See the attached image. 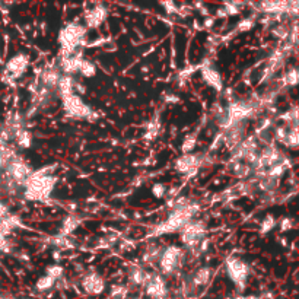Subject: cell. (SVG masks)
<instances>
[{"label":"cell","mask_w":299,"mask_h":299,"mask_svg":"<svg viewBox=\"0 0 299 299\" xmlns=\"http://www.w3.org/2000/svg\"><path fill=\"white\" fill-rule=\"evenodd\" d=\"M167 207L170 209L167 217L150 231L148 235L149 239H156L158 236L162 235L178 234L189 222L199 217V214L201 213L203 204L197 199H190L184 196L168 200Z\"/></svg>","instance_id":"cell-1"},{"label":"cell","mask_w":299,"mask_h":299,"mask_svg":"<svg viewBox=\"0 0 299 299\" xmlns=\"http://www.w3.org/2000/svg\"><path fill=\"white\" fill-rule=\"evenodd\" d=\"M57 44H59L57 57H67L79 51H84V48L88 45V29L82 22H67L59 29Z\"/></svg>","instance_id":"cell-2"},{"label":"cell","mask_w":299,"mask_h":299,"mask_svg":"<svg viewBox=\"0 0 299 299\" xmlns=\"http://www.w3.org/2000/svg\"><path fill=\"white\" fill-rule=\"evenodd\" d=\"M57 186V175L51 172L50 168L34 170L29 181L25 184L21 197L28 201H47L51 199V194Z\"/></svg>","instance_id":"cell-3"},{"label":"cell","mask_w":299,"mask_h":299,"mask_svg":"<svg viewBox=\"0 0 299 299\" xmlns=\"http://www.w3.org/2000/svg\"><path fill=\"white\" fill-rule=\"evenodd\" d=\"M189 269V261L186 251L178 244L164 245L161 256L156 261L155 270L165 279H178L181 273Z\"/></svg>","instance_id":"cell-4"},{"label":"cell","mask_w":299,"mask_h":299,"mask_svg":"<svg viewBox=\"0 0 299 299\" xmlns=\"http://www.w3.org/2000/svg\"><path fill=\"white\" fill-rule=\"evenodd\" d=\"M222 267H223V273L226 279L234 285L236 292L239 295H242V292L247 289L250 278L253 275V266L244 257L229 254L225 257Z\"/></svg>","instance_id":"cell-5"},{"label":"cell","mask_w":299,"mask_h":299,"mask_svg":"<svg viewBox=\"0 0 299 299\" xmlns=\"http://www.w3.org/2000/svg\"><path fill=\"white\" fill-rule=\"evenodd\" d=\"M209 235V226L207 222L203 219H193L192 222H189L180 232H178V241H180V247L184 251H190L196 250L203 241L207 239Z\"/></svg>","instance_id":"cell-6"},{"label":"cell","mask_w":299,"mask_h":299,"mask_svg":"<svg viewBox=\"0 0 299 299\" xmlns=\"http://www.w3.org/2000/svg\"><path fill=\"white\" fill-rule=\"evenodd\" d=\"M60 107L63 109L64 115L70 120L76 121H95L98 120V114L91 107L85 100L76 94L69 95L59 101Z\"/></svg>","instance_id":"cell-7"},{"label":"cell","mask_w":299,"mask_h":299,"mask_svg":"<svg viewBox=\"0 0 299 299\" xmlns=\"http://www.w3.org/2000/svg\"><path fill=\"white\" fill-rule=\"evenodd\" d=\"M79 286L88 297H101L107 292L108 283L105 276L98 270H84L79 276Z\"/></svg>","instance_id":"cell-8"},{"label":"cell","mask_w":299,"mask_h":299,"mask_svg":"<svg viewBox=\"0 0 299 299\" xmlns=\"http://www.w3.org/2000/svg\"><path fill=\"white\" fill-rule=\"evenodd\" d=\"M142 297L148 299H170V283L168 279H165L156 270H149V276L142 288Z\"/></svg>","instance_id":"cell-9"},{"label":"cell","mask_w":299,"mask_h":299,"mask_svg":"<svg viewBox=\"0 0 299 299\" xmlns=\"http://www.w3.org/2000/svg\"><path fill=\"white\" fill-rule=\"evenodd\" d=\"M216 275V269L210 264H203V266H196L190 270H186L183 276L187 279V282L193 286V289L200 294L201 289H206Z\"/></svg>","instance_id":"cell-10"},{"label":"cell","mask_w":299,"mask_h":299,"mask_svg":"<svg viewBox=\"0 0 299 299\" xmlns=\"http://www.w3.org/2000/svg\"><path fill=\"white\" fill-rule=\"evenodd\" d=\"M250 126L251 123L248 121H241V123H235L231 124L229 127L222 130V142H223V148L229 150V153L234 149H236L244 140L245 137L251 133L250 131Z\"/></svg>","instance_id":"cell-11"},{"label":"cell","mask_w":299,"mask_h":299,"mask_svg":"<svg viewBox=\"0 0 299 299\" xmlns=\"http://www.w3.org/2000/svg\"><path fill=\"white\" fill-rule=\"evenodd\" d=\"M31 67V57L25 51H18L4 63V75L9 81L22 79Z\"/></svg>","instance_id":"cell-12"},{"label":"cell","mask_w":299,"mask_h":299,"mask_svg":"<svg viewBox=\"0 0 299 299\" xmlns=\"http://www.w3.org/2000/svg\"><path fill=\"white\" fill-rule=\"evenodd\" d=\"M109 16V7L105 3H94L82 12V23L86 29H100Z\"/></svg>","instance_id":"cell-13"},{"label":"cell","mask_w":299,"mask_h":299,"mask_svg":"<svg viewBox=\"0 0 299 299\" xmlns=\"http://www.w3.org/2000/svg\"><path fill=\"white\" fill-rule=\"evenodd\" d=\"M201 153L199 152H193V153H184V155H180L174 164H172V168L174 171L180 175H184V177H189L192 178L196 174H199V171L201 170Z\"/></svg>","instance_id":"cell-14"},{"label":"cell","mask_w":299,"mask_h":299,"mask_svg":"<svg viewBox=\"0 0 299 299\" xmlns=\"http://www.w3.org/2000/svg\"><path fill=\"white\" fill-rule=\"evenodd\" d=\"M62 75L63 73L59 70V67L56 64H47V66H44L43 69H40L37 72V76H35L34 82L38 86L44 88V89H48V91L56 94V88H57V84H59Z\"/></svg>","instance_id":"cell-15"},{"label":"cell","mask_w":299,"mask_h":299,"mask_svg":"<svg viewBox=\"0 0 299 299\" xmlns=\"http://www.w3.org/2000/svg\"><path fill=\"white\" fill-rule=\"evenodd\" d=\"M124 275H126V285L131 291H134V289L142 291V288L145 286L148 276H149V269H146L139 261H136V263L128 264Z\"/></svg>","instance_id":"cell-16"},{"label":"cell","mask_w":299,"mask_h":299,"mask_svg":"<svg viewBox=\"0 0 299 299\" xmlns=\"http://www.w3.org/2000/svg\"><path fill=\"white\" fill-rule=\"evenodd\" d=\"M200 78L201 82L210 89H213L217 95H220L225 89V82L222 73L214 67L212 63H204L200 67Z\"/></svg>","instance_id":"cell-17"},{"label":"cell","mask_w":299,"mask_h":299,"mask_svg":"<svg viewBox=\"0 0 299 299\" xmlns=\"http://www.w3.org/2000/svg\"><path fill=\"white\" fill-rule=\"evenodd\" d=\"M162 248H164V245L161 242H158L156 239L148 241L142 247V251H140V256H139V263L142 266H145L146 269H149V270H155L156 261L161 256Z\"/></svg>","instance_id":"cell-18"},{"label":"cell","mask_w":299,"mask_h":299,"mask_svg":"<svg viewBox=\"0 0 299 299\" xmlns=\"http://www.w3.org/2000/svg\"><path fill=\"white\" fill-rule=\"evenodd\" d=\"M226 167H228V171L231 172V175H232L234 178H236L239 183L253 178V170H251V167L247 165V164H244V162H241V161L228 159Z\"/></svg>","instance_id":"cell-19"},{"label":"cell","mask_w":299,"mask_h":299,"mask_svg":"<svg viewBox=\"0 0 299 299\" xmlns=\"http://www.w3.org/2000/svg\"><path fill=\"white\" fill-rule=\"evenodd\" d=\"M279 81H280V84H282V86H283L286 91L297 88L299 81L298 67H297V64L294 63L286 64V67L283 69V72H282L280 76H279Z\"/></svg>","instance_id":"cell-20"},{"label":"cell","mask_w":299,"mask_h":299,"mask_svg":"<svg viewBox=\"0 0 299 299\" xmlns=\"http://www.w3.org/2000/svg\"><path fill=\"white\" fill-rule=\"evenodd\" d=\"M75 82H76V76L62 75V78L57 84V88H56V97L59 98V101L75 94Z\"/></svg>","instance_id":"cell-21"},{"label":"cell","mask_w":299,"mask_h":299,"mask_svg":"<svg viewBox=\"0 0 299 299\" xmlns=\"http://www.w3.org/2000/svg\"><path fill=\"white\" fill-rule=\"evenodd\" d=\"M13 145L16 150L31 149L34 145V134L31 133V130L28 127H22L21 130H18L15 134V139H13Z\"/></svg>","instance_id":"cell-22"},{"label":"cell","mask_w":299,"mask_h":299,"mask_svg":"<svg viewBox=\"0 0 299 299\" xmlns=\"http://www.w3.org/2000/svg\"><path fill=\"white\" fill-rule=\"evenodd\" d=\"M79 225H81V217L78 214H67L62 220V226H60V234L59 235L70 236L79 228Z\"/></svg>","instance_id":"cell-23"},{"label":"cell","mask_w":299,"mask_h":299,"mask_svg":"<svg viewBox=\"0 0 299 299\" xmlns=\"http://www.w3.org/2000/svg\"><path fill=\"white\" fill-rule=\"evenodd\" d=\"M278 228V217L273 213H267L258 222V234L261 236L270 235Z\"/></svg>","instance_id":"cell-24"},{"label":"cell","mask_w":299,"mask_h":299,"mask_svg":"<svg viewBox=\"0 0 299 299\" xmlns=\"http://www.w3.org/2000/svg\"><path fill=\"white\" fill-rule=\"evenodd\" d=\"M247 4L245 3H239V1H229V3H223L222 4V9H219L217 12V16H222V18H231V16H238L242 13L244 7Z\"/></svg>","instance_id":"cell-25"},{"label":"cell","mask_w":299,"mask_h":299,"mask_svg":"<svg viewBox=\"0 0 299 299\" xmlns=\"http://www.w3.org/2000/svg\"><path fill=\"white\" fill-rule=\"evenodd\" d=\"M131 295V289L126 283H112L108 288V298L109 299H128Z\"/></svg>","instance_id":"cell-26"},{"label":"cell","mask_w":299,"mask_h":299,"mask_svg":"<svg viewBox=\"0 0 299 299\" xmlns=\"http://www.w3.org/2000/svg\"><path fill=\"white\" fill-rule=\"evenodd\" d=\"M97 73H98V67H97V64L94 63L91 59L84 57L82 63H81V66H79V72H78V75H79L82 79H92V78L97 76Z\"/></svg>","instance_id":"cell-27"},{"label":"cell","mask_w":299,"mask_h":299,"mask_svg":"<svg viewBox=\"0 0 299 299\" xmlns=\"http://www.w3.org/2000/svg\"><path fill=\"white\" fill-rule=\"evenodd\" d=\"M34 289L38 292V294H48L51 291L56 289V280L51 278H48L47 275H43L35 280L34 283Z\"/></svg>","instance_id":"cell-28"},{"label":"cell","mask_w":299,"mask_h":299,"mask_svg":"<svg viewBox=\"0 0 299 299\" xmlns=\"http://www.w3.org/2000/svg\"><path fill=\"white\" fill-rule=\"evenodd\" d=\"M44 275H47L48 278L54 279L56 282L60 280L62 278H64L67 275V270L63 264L60 263H51V264H47L45 269H44Z\"/></svg>","instance_id":"cell-29"},{"label":"cell","mask_w":299,"mask_h":299,"mask_svg":"<svg viewBox=\"0 0 299 299\" xmlns=\"http://www.w3.org/2000/svg\"><path fill=\"white\" fill-rule=\"evenodd\" d=\"M257 18H258V15L257 13H251L250 16H244V18H241V21H238L236 23V32H250L254 26H256V22Z\"/></svg>","instance_id":"cell-30"},{"label":"cell","mask_w":299,"mask_h":299,"mask_svg":"<svg viewBox=\"0 0 299 299\" xmlns=\"http://www.w3.org/2000/svg\"><path fill=\"white\" fill-rule=\"evenodd\" d=\"M297 228V219L294 216H282L278 219V229L280 234H288Z\"/></svg>","instance_id":"cell-31"},{"label":"cell","mask_w":299,"mask_h":299,"mask_svg":"<svg viewBox=\"0 0 299 299\" xmlns=\"http://www.w3.org/2000/svg\"><path fill=\"white\" fill-rule=\"evenodd\" d=\"M197 133H189L186 134V137L183 139L181 145H180V150H181V155L184 153H193L196 146H197Z\"/></svg>","instance_id":"cell-32"},{"label":"cell","mask_w":299,"mask_h":299,"mask_svg":"<svg viewBox=\"0 0 299 299\" xmlns=\"http://www.w3.org/2000/svg\"><path fill=\"white\" fill-rule=\"evenodd\" d=\"M150 194L156 200H165L167 194H168V187L164 183H153L152 187H150Z\"/></svg>","instance_id":"cell-33"},{"label":"cell","mask_w":299,"mask_h":299,"mask_svg":"<svg viewBox=\"0 0 299 299\" xmlns=\"http://www.w3.org/2000/svg\"><path fill=\"white\" fill-rule=\"evenodd\" d=\"M159 131H161V121H158V120H150L149 123H148V126H146V134H145V139H148V140H155L156 137H158V134H159Z\"/></svg>","instance_id":"cell-34"},{"label":"cell","mask_w":299,"mask_h":299,"mask_svg":"<svg viewBox=\"0 0 299 299\" xmlns=\"http://www.w3.org/2000/svg\"><path fill=\"white\" fill-rule=\"evenodd\" d=\"M159 6H162L164 9H165V12L168 13V15H180L181 16V4H178V3H175V1H161L159 3Z\"/></svg>","instance_id":"cell-35"},{"label":"cell","mask_w":299,"mask_h":299,"mask_svg":"<svg viewBox=\"0 0 299 299\" xmlns=\"http://www.w3.org/2000/svg\"><path fill=\"white\" fill-rule=\"evenodd\" d=\"M9 213H12L10 212V204L7 201H4V200H0V220L4 219Z\"/></svg>","instance_id":"cell-36"},{"label":"cell","mask_w":299,"mask_h":299,"mask_svg":"<svg viewBox=\"0 0 299 299\" xmlns=\"http://www.w3.org/2000/svg\"><path fill=\"white\" fill-rule=\"evenodd\" d=\"M180 102V98H178V95L177 94H167V97H165V104H171V105H175V104H178Z\"/></svg>","instance_id":"cell-37"},{"label":"cell","mask_w":299,"mask_h":299,"mask_svg":"<svg viewBox=\"0 0 299 299\" xmlns=\"http://www.w3.org/2000/svg\"><path fill=\"white\" fill-rule=\"evenodd\" d=\"M234 299H264L263 295H236Z\"/></svg>","instance_id":"cell-38"},{"label":"cell","mask_w":299,"mask_h":299,"mask_svg":"<svg viewBox=\"0 0 299 299\" xmlns=\"http://www.w3.org/2000/svg\"><path fill=\"white\" fill-rule=\"evenodd\" d=\"M128 299H143V297H142V295H137V297H131V295H130Z\"/></svg>","instance_id":"cell-39"},{"label":"cell","mask_w":299,"mask_h":299,"mask_svg":"<svg viewBox=\"0 0 299 299\" xmlns=\"http://www.w3.org/2000/svg\"><path fill=\"white\" fill-rule=\"evenodd\" d=\"M263 297H264V295H263ZM264 299H266V297H264Z\"/></svg>","instance_id":"cell-40"},{"label":"cell","mask_w":299,"mask_h":299,"mask_svg":"<svg viewBox=\"0 0 299 299\" xmlns=\"http://www.w3.org/2000/svg\"><path fill=\"white\" fill-rule=\"evenodd\" d=\"M174 299H178V298H174Z\"/></svg>","instance_id":"cell-41"}]
</instances>
